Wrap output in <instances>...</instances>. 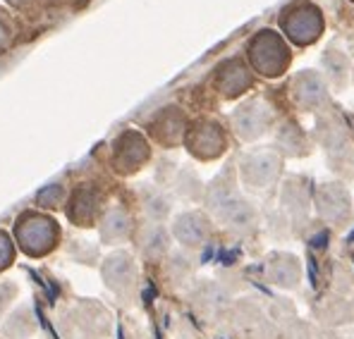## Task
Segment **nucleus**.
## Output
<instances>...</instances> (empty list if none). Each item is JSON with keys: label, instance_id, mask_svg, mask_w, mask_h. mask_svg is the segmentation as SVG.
<instances>
[{"label": "nucleus", "instance_id": "nucleus-8", "mask_svg": "<svg viewBox=\"0 0 354 339\" xmlns=\"http://www.w3.org/2000/svg\"><path fill=\"white\" fill-rule=\"evenodd\" d=\"M326 96H328V91H326L324 77L316 75L314 70H304L301 75L295 77L292 98L299 108H304V110H316V108L326 101Z\"/></svg>", "mask_w": 354, "mask_h": 339}, {"label": "nucleus", "instance_id": "nucleus-22", "mask_svg": "<svg viewBox=\"0 0 354 339\" xmlns=\"http://www.w3.org/2000/svg\"><path fill=\"white\" fill-rule=\"evenodd\" d=\"M15 294H17V287L10 282H0V311L8 309L10 301L15 299Z\"/></svg>", "mask_w": 354, "mask_h": 339}, {"label": "nucleus", "instance_id": "nucleus-17", "mask_svg": "<svg viewBox=\"0 0 354 339\" xmlns=\"http://www.w3.org/2000/svg\"><path fill=\"white\" fill-rule=\"evenodd\" d=\"M129 232H132V220H129L127 213L120 211V208L108 213L101 225V234L106 242H120V239H124Z\"/></svg>", "mask_w": 354, "mask_h": 339}, {"label": "nucleus", "instance_id": "nucleus-10", "mask_svg": "<svg viewBox=\"0 0 354 339\" xmlns=\"http://www.w3.org/2000/svg\"><path fill=\"white\" fill-rule=\"evenodd\" d=\"M278 172H280V158L273 153H254V155H249L242 165L244 182L252 184L254 189L268 186L270 182L278 177Z\"/></svg>", "mask_w": 354, "mask_h": 339}, {"label": "nucleus", "instance_id": "nucleus-12", "mask_svg": "<svg viewBox=\"0 0 354 339\" xmlns=\"http://www.w3.org/2000/svg\"><path fill=\"white\" fill-rule=\"evenodd\" d=\"M134 275H137V270H134V263L127 253L111 255V258L106 260V265H103V280L115 291H122V289H127V287H132Z\"/></svg>", "mask_w": 354, "mask_h": 339}, {"label": "nucleus", "instance_id": "nucleus-2", "mask_svg": "<svg viewBox=\"0 0 354 339\" xmlns=\"http://www.w3.org/2000/svg\"><path fill=\"white\" fill-rule=\"evenodd\" d=\"M249 57L257 72L263 77H278L290 65V50L275 31H261L249 46Z\"/></svg>", "mask_w": 354, "mask_h": 339}, {"label": "nucleus", "instance_id": "nucleus-23", "mask_svg": "<svg viewBox=\"0 0 354 339\" xmlns=\"http://www.w3.org/2000/svg\"><path fill=\"white\" fill-rule=\"evenodd\" d=\"M5 39V31H3V27H0V41H3Z\"/></svg>", "mask_w": 354, "mask_h": 339}, {"label": "nucleus", "instance_id": "nucleus-5", "mask_svg": "<svg viewBox=\"0 0 354 339\" xmlns=\"http://www.w3.org/2000/svg\"><path fill=\"white\" fill-rule=\"evenodd\" d=\"M187 146L194 155L199 158H216L225 151V134H223V127L218 122H211V119H201L194 127L189 129V137H187Z\"/></svg>", "mask_w": 354, "mask_h": 339}, {"label": "nucleus", "instance_id": "nucleus-20", "mask_svg": "<svg viewBox=\"0 0 354 339\" xmlns=\"http://www.w3.org/2000/svg\"><path fill=\"white\" fill-rule=\"evenodd\" d=\"M324 62H326L328 70H330V77H333V79H335L337 84H345L347 70H350V67H347V60H345V57L340 60V65H335V62H333V57H330V53H328V55L324 57Z\"/></svg>", "mask_w": 354, "mask_h": 339}, {"label": "nucleus", "instance_id": "nucleus-21", "mask_svg": "<svg viewBox=\"0 0 354 339\" xmlns=\"http://www.w3.org/2000/svg\"><path fill=\"white\" fill-rule=\"evenodd\" d=\"M60 198H62V189L58 184H53L36 196V203H41V206H46V208H55L60 203Z\"/></svg>", "mask_w": 354, "mask_h": 339}, {"label": "nucleus", "instance_id": "nucleus-19", "mask_svg": "<svg viewBox=\"0 0 354 339\" xmlns=\"http://www.w3.org/2000/svg\"><path fill=\"white\" fill-rule=\"evenodd\" d=\"M144 246H147V253L149 255H158V253H163L165 249H168V237L163 234V229L156 227L153 229V237H151L149 242L144 244Z\"/></svg>", "mask_w": 354, "mask_h": 339}, {"label": "nucleus", "instance_id": "nucleus-16", "mask_svg": "<svg viewBox=\"0 0 354 339\" xmlns=\"http://www.w3.org/2000/svg\"><path fill=\"white\" fill-rule=\"evenodd\" d=\"M98 213V196L93 194L91 189H80L70 201V208H67V215L75 225L88 227L93 222Z\"/></svg>", "mask_w": 354, "mask_h": 339}, {"label": "nucleus", "instance_id": "nucleus-3", "mask_svg": "<svg viewBox=\"0 0 354 339\" xmlns=\"http://www.w3.org/2000/svg\"><path fill=\"white\" fill-rule=\"evenodd\" d=\"M283 29L295 43L309 46V43H314L321 36V31H324V19H321V12L314 5L299 3L285 12Z\"/></svg>", "mask_w": 354, "mask_h": 339}, {"label": "nucleus", "instance_id": "nucleus-6", "mask_svg": "<svg viewBox=\"0 0 354 339\" xmlns=\"http://www.w3.org/2000/svg\"><path fill=\"white\" fill-rule=\"evenodd\" d=\"M208 203L216 211V215L230 227H244L252 222L254 213L247 201L232 194V189L223 186V189H213V196H208Z\"/></svg>", "mask_w": 354, "mask_h": 339}, {"label": "nucleus", "instance_id": "nucleus-4", "mask_svg": "<svg viewBox=\"0 0 354 339\" xmlns=\"http://www.w3.org/2000/svg\"><path fill=\"white\" fill-rule=\"evenodd\" d=\"M316 211L326 222L342 225L352 215V201L350 194L342 184H321L316 191Z\"/></svg>", "mask_w": 354, "mask_h": 339}, {"label": "nucleus", "instance_id": "nucleus-11", "mask_svg": "<svg viewBox=\"0 0 354 339\" xmlns=\"http://www.w3.org/2000/svg\"><path fill=\"white\" fill-rule=\"evenodd\" d=\"M173 234L185 246H201L211 234V222L201 213H182L173 225Z\"/></svg>", "mask_w": 354, "mask_h": 339}, {"label": "nucleus", "instance_id": "nucleus-18", "mask_svg": "<svg viewBox=\"0 0 354 339\" xmlns=\"http://www.w3.org/2000/svg\"><path fill=\"white\" fill-rule=\"evenodd\" d=\"M15 260V244L5 232H0V270L10 268Z\"/></svg>", "mask_w": 354, "mask_h": 339}, {"label": "nucleus", "instance_id": "nucleus-14", "mask_svg": "<svg viewBox=\"0 0 354 339\" xmlns=\"http://www.w3.org/2000/svg\"><path fill=\"white\" fill-rule=\"evenodd\" d=\"M268 278L273 280V284L292 289L299 284V260L290 253L273 255V260L268 263Z\"/></svg>", "mask_w": 354, "mask_h": 339}, {"label": "nucleus", "instance_id": "nucleus-1", "mask_svg": "<svg viewBox=\"0 0 354 339\" xmlns=\"http://www.w3.org/2000/svg\"><path fill=\"white\" fill-rule=\"evenodd\" d=\"M15 234H17L19 249L34 258L50 253L55 244L60 242L58 222L50 220L48 215H41V213H24L15 225Z\"/></svg>", "mask_w": 354, "mask_h": 339}, {"label": "nucleus", "instance_id": "nucleus-9", "mask_svg": "<svg viewBox=\"0 0 354 339\" xmlns=\"http://www.w3.org/2000/svg\"><path fill=\"white\" fill-rule=\"evenodd\" d=\"M147 158H149V144L144 142L137 132H124L122 137L118 139L113 160H115L120 172L139 170V165L147 163Z\"/></svg>", "mask_w": 354, "mask_h": 339}, {"label": "nucleus", "instance_id": "nucleus-7", "mask_svg": "<svg viewBox=\"0 0 354 339\" xmlns=\"http://www.w3.org/2000/svg\"><path fill=\"white\" fill-rule=\"evenodd\" d=\"M232 122H235V132L242 139H257L273 122V108L266 106L263 101H252L239 108Z\"/></svg>", "mask_w": 354, "mask_h": 339}, {"label": "nucleus", "instance_id": "nucleus-13", "mask_svg": "<svg viewBox=\"0 0 354 339\" xmlns=\"http://www.w3.org/2000/svg\"><path fill=\"white\" fill-rule=\"evenodd\" d=\"M252 86V75L239 60H230L218 70V88L225 96H237L244 88Z\"/></svg>", "mask_w": 354, "mask_h": 339}, {"label": "nucleus", "instance_id": "nucleus-15", "mask_svg": "<svg viewBox=\"0 0 354 339\" xmlns=\"http://www.w3.org/2000/svg\"><path fill=\"white\" fill-rule=\"evenodd\" d=\"M151 132L156 134L158 142L175 144L185 134V117H182V113H177V108H168V110L156 117V122L151 124Z\"/></svg>", "mask_w": 354, "mask_h": 339}]
</instances>
